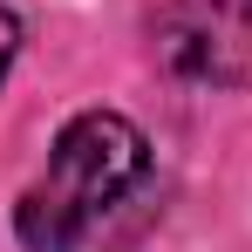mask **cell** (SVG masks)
<instances>
[{
    "label": "cell",
    "mask_w": 252,
    "mask_h": 252,
    "mask_svg": "<svg viewBox=\"0 0 252 252\" xmlns=\"http://www.w3.org/2000/svg\"><path fill=\"white\" fill-rule=\"evenodd\" d=\"M150 150H143V129L116 116V109H82L75 123L55 136L41 177L21 191L14 205V232L28 252H75L109 218V205L123 198L129 184L143 177Z\"/></svg>",
    "instance_id": "cell-1"
},
{
    "label": "cell",
    "mask_w": 252,
    "mask_h": 252,
    "mask_svg": "<svg viewBox=\"0 0 252 252\" xmlns=\"http://www.w3.org/2000/svg\"><path fill=\"white\" fill-rule=\"evenodd\" d=\"M150 55L191 89L252 82V0H170L150 21Z\"/></svg>",
    "instance_id": "cell-2"
},
{
    "label": "cell",
    "mask_w": 252,
    "mask_h": 252,
    "mask_svg": "<svg viewBox=\"0 0 252 252\" xmlns=\"http://www.w3.org/2000/svg\"><path fill=\"white\" fill-rule=\"evenodd\" d=\"M14 55H21V21L0 7V82H7V68H14Z\"/></svg>",
    "instance_id": "cell-3"
}]
</instances>
